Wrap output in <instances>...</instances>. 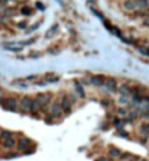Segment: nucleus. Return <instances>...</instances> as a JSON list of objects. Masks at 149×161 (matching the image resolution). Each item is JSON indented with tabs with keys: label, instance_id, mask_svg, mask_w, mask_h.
Returning <instances> with one entry per match:
<instances>
[{
	"label": "nucleus",
	"instance_id": "nucleus-2",
	"mask_svg": "<svg viewBox=\"0 0 149 161\" xmlns=\"http://www.w3.org/2000/svg\"><path fill=\"white\" fill-rule=\"evenodd\" d=\"M60 105H61V109H62V112L64 113H70L71 112V105H72V102H71V99L68 97V96H62V99H61V102H60Z\"/></svg>",
	"mask_w": 149,
	"mask_h": 161
},
{
	"label": "nucleus",
	"instance_id": "nucleus-28",
	"mask_svg": "<svg viewBox=\"0 0 149 161\" xmlns=\"http://www.w3.org/2000/svg\"><path fill=\"white\" fill-rule=\"evenodd\" d=\"M13 157H17V154H7L6 158H13Z\"/></svg>",
	"mask_w": 149,
	"mask_h": 161
},
{
	"label": "nucleus",
	"instance_id": "nucleus-14",
	"mask_svg": "<svg viewBox=\"0 0 149 161\" xmlns=\"http://www.w3.org/2000/svg\"><path fill=\"white\" fill-rule=\"evenodd\" d=\"M20 13H22V15H25V16H31V15L33 13V9H32V7L25 6V7H22V9H20Z\"/></svg>",
	"mask_w": 149,
	"mask_h": 161
},
{
	"label": "nucleus",
	"instance_id": "nucleus-9",
	"mask_svg": "<svg viewBox=\"0 0 149 161\" xmlns=\"http://www.w3.org/2000/svg\"><path fill=\"white\" fill-rule=\"evenodd\" d=\"M123 9H126V10H135L136 9V2L135 0H126V2H123Z\"/></svg>",
	"mask_w": 149,
	"mask_h": 161
},
{
	"label": "nucleus",
	"instance_id": "nucleus-19",
	"mask_svg": "<svg viewBox=\"0 0 149 161\" xmlns=\"http://www.w3.org/2000/svg\"><path fill=\"white\" fill-rule=\"evenodd\" d=\"M110 155H113V157H120L122 152L117 150V148H110Z\"/></svg>",
	"mask_w": 149,
	"mask_h": 161
},
{
	"label": "nucleus",
	"instance_id": "nucleus-21",
	"mask_svg": "<svg viewBox=\"0 0 149 161\" xmlns=\"http://www.w3.org/2000/svg\"><path fill=\"white\" fill-rule=\"evenodd\" d=\"M35 7H36L38 10H45V6L42 5L41 2H36V3H35Z\"/></svg>",
	"mask_w": 149,
	"mask_h": 161
},
{
	"label": "nucleus",
	"instance_id": "nucleus-15",
	"mask_svg": "<svg viewBox=\"0 0 149 161\" xmlns=\"http://www.w3.org/2000/svg\"><path fill=\"white\" fill-rule=\"evenodd\" d=\"M56 29H58V25H54V26H51V28H49V31H48V33H46L45 36H46V38H52V36L55 35Z\"/></svg>",
	"mask_w": 149,
	"mask_h": 161
},
{
	"label": "nucleus",
	"instance_id": "nucleus-12",
	"mask_svg": "<svg viewBox=\"0 0 149 161\" xmlns=\"http://www.w3.org/2000/svg\"><path fill=\"white\" fill-rule=\"evenodd\" d=\"M15 144H16V141L13 138H9V139H5V141H3V147H5V148H13Z\"/></svg>",
	"mask_w": 149,
	"mask_h": 161
},
{
	"label": "nucleus",
	"instance_id": "nucleus-23",
	"mask_svg": "<svg viewBox=\"0 0 149 161\" xmlns=\"http://www.w3.org/2000/svg\"><path fill=\"white\" fill-rule=\"evenodd\" d=\"M117 112H119V115H122V116H126V115H127V110H126V109H123V107H120Z\"/></svg>",
	"mask_w": 149,
	"mask_h": 161
},
{
	"label": "nucleus",
	"instance_id": "nucleus-3",
	"mask_svg": "<svg viewBox=\"0 0 149 161\" xmlns=\"http://www.w3.org/2000/svg\"><path fill=\"white\" fill-rule=\"evenodd\" d=\"M31 103H32V99L29 96H23L19 102V106H20L22 110H31Z\"/></svg>",
	"mask_w": 149,
	"mask_h": 161
},
{
	"label": "nucleus",
	"instance_id": "nucleus-24",
	"mask_svg": "<svg viewBox=\"0 0 149 161\" xmlns=\"http://www.w3.org/2000/svg\"><path fill=\"white\" fill-rule=\"evenodd\" d=\"M114 123H116V126H117V128H122L125 122H122V121H119V119H114Z\"/></svg>",
	"mask_w": 149,
	"mask_h": 161
},
{
	"label": "nucleus",
	"instance_id": "nucleus-8",
	"mask_svg": "<svg viewBox=\"0 0 149 161\" xmlns=\"http://www.w3.org/2000/svg\"><path fill=\"white\" fill-rule=\"evenodd\" d=\"M104 81H106V78L103 76H94V77L90 78V83L94 84V86H99V87L104 86Z\"/></svg>",
	"mask_w": 149,
	"mask_h": 161
},
{
	"label": "nucleus",
	"instance_id": "nucleus-20",
	"mask_svg": "<svg viewBox=\"0 0 149 161\" xmlns=\"http://www.w3.org/2000/svg\"><path fill=\"white\" fill-rule=\"evenodd\" d=\"M139 51H140L144 55L149 57V48H145V47H139Z\"/></svg>",
	"mask_w": 149,
	"mask_h": 161
},
{
	"label": "nucleus",
	"instance_id": "nucleus-22",
	"mask_svg": "<svg viewBox=\"0 0 149 161\" xmlns=\"http://www.w3.org/2000/svg\"><path fill=\"white\" fill-rule=\"evenodd\" d=\"M119 103H120V105H126V103H127V97H126V96H120Z\"/></svg>",
	"mask_w": 149,
	"mask_h": 161
},
{
	"label": "nucleus",
	"instance_id": "nucleus-10",
	"mask_svg": "<svg viewBox=\"0 0 149 161\" xmlns=\"http://www.w3.org/2000/svg\"><path fill=\"white\" fill-rule=\"evenodd\" d=\"M135 2H136V9H140V10L149 9V0H135Z\"/></svg>",
	"mask_w": 149,
	"mask_h": 161
},
{
	"label": "nucleus",
	"instance_id": "nucleus-7",
	"mask_svg": "<svg viewBox=\"0 0 149 161\" xmlns=\"http://www.w3.org/2000/svg\"><path fill=\"white\" fill-rule=\"evenodd\" d=\"M51 113H52V116H54V118H58L61 113H62V109H61L60 102L52 103V106H51Z\"/></svg>",
	"mask_w": 149,
	"mask_h": 161
},
{
	"label": "nucleus",
	"instance_id": "nucleus-6",
	"mask_svg": "<svg viewBox=\"0 0 149 161\" xmlns=\"http://www.w3.org/2000/svg\"><path fill=\"white\" fill-rule=\"evenodd\" d=\"M42 106H44L42 105V102L36 97V99H33L32 103H31V112H32V113H36V112H39L41 109H42Z\"/></svg>",
	"mask_w": 149,
	"mask_h": 161
},
{
	"label": "nucleus",
	"instance_id": "nucleus-5",
	"mask_svg": "<svg viewBox=\"0 0 149 161\" xmlns=\"http://www.w3.org/2000/svg\"><path fill=\"white\" fill-rule=\"evenodd\" d=\"M104 89H106V92H116V89H117L116 80L114 78H106Z\"/></svg>",
	"mask_w": 149,
	"mask_h": 161
},
{
	"label": "nucleus",
	"instance_id": "nucleus-31",
	"mask_svg": "<svg viewBox=\"0 0 149 161\" xmlns=\"http://www.w3.org/2000/svg\"><path fill=\"white\" fill-rule=\"evenodd\" d=\"M144 116H145V118H146V119H149V112H146V113H145Z\"/></svg>",
	"mask_w": 149,
	"mask_h": 161
},
{
	"label": "nucleus",
	"instance_id": "nucleus-33",
	"mask_svg": "<svg viewBox=\"0 0 149 161\" xmlns=\"http://www.w3.org/2000/svg\"><path fill=\"white\" fill-rule=\"evenodd\" d=\"M142 161H148V160H142Z\"/></svg>",
	"mask_w": 149,
	"mask_h": 161
},
{
	"label": "nucleus",
	"instance_id": "nucleus-32",
	"mask_svg": "<svg viewBox=\"0 0 149 161\" xmlns=\"http://www.w3.org/2000/svg\"><path fill=\"white\" fill-rule=\"evenodd\" d=\"M56 2H58V3H60V5H62V0H56Z\"/></svg>",
	"mask_w": 149,
	"mask_h": 161
},
{
	"label": "nucleus",
	"instance_id": "nucleus-4",
	"mask_svg": "<svg viewBox=\"0 0 149 161\" xmlns=\"http://www.w3.org/2000/svg\"><path fill=\"white\" fill-rule=\"evenodd\" d=\"M31 144H32L31 139L26 138V137H22V138L19 139V142H17V148H19L20 151H26V148H29Z\"/></svg>",
	"mask_w": 149,
	"mask_h": 161
},
{
	"label": "nucleus",
	"instance_id": "nucleus-13",
	"mask_svg": "<svg viewBox=\"0 0 149 161\" xmlns=\"http://www.w3.org/2000/svg\"><path fill=\"white\" fill-rule=\"evenodd\" d=\"M74 86H75V92L78 93V96H80V97H84V96H85V93H84V90H83V86L78 83V81H75V84H74Z\"/></svg>",
	"mask_w": 149,
	"mask_h": 161
},
{
	"label": "nucleus",
	"instance_id": "nucleus-18",
	"mask_svg": "<svg viewBox=\"0 0 149 161\" xmlns=\"http://www.w3.org/2000/svg\"><path fill=\"white\" fill-rule=\"evenodd\" d=\"M60 78L56 77V76H48L46 77V80H45V83H56Z\"/></svg>",
	"mask_w": 149,
	"mask_h": 161
},
{
	"label": "nucleus",
	"instance_id": "nucleus-26",
	"mask_svg": "<svg viewBox=\"0 0 149 161\" xmlns=\"http://www.w3.org/2000/svg\"><path fill=\"white\" fill-rule=\"evenodd\" d=\"M144 25H145V26H149V16H146V19H145Z\"/></svg>",
	"mask_w": 149,
	"mask_h": 161
},
{
	"label": "nucleus",
	"instance_id": "nucleus-29",
	"mask_svg": "<svg viewBox=\"0 0 149 161\" xmlns=\"http://www.w3.org/2000/svg\"><path fill=\"white\" fill-rule=\"evenodd\" d=\"M136 116V113H135V112H132V113H130V115H129V119H133V118Z\"/></svg>",
	"mask_w": 149,
	"mask_h": 161
},
{
	"label": "nucleus",
	"instance_id": "nucleus-25",
	"mask_svg": "<svg viewBox=\"0 0 149 161\" xmlns=\"http://www.w3.org/2000/svg\"><path fill=\"white\" fill-rule=\"evenodd\" d=\"M39 25H41V21H39L38 23H35V25H33V26H32V28H31V29H29V31L32 32V31H35V29H38V28H39Z\"/></svg>",
	"mask_w": 149,
	"mask_h": 161
},
{
	"label": "nucleus",
	"instance_id": "nucleus-27",
	"mask_svg": "<svg viewBox=\"0 0 149 161\" xmlns=\"http://www.w3.org/2000/svg\"><path fill=\"white\" fill-rule=\"evenodd\" d=\"M17 26H19V28H26V22H22V23H19V25H17Z\"/></svg>",
	"mask_w": 149,
	"mask_h": 161
},
{
	"label": "nucleus",
	"instance_id": "nucleus-16",
	"mask_svg": "<svg viewBox=\"0 0 149 161\" xmlns=\"http://www.w3.org/2000/svg\"><path fill=\"white\" fill-rule=\"evenodd\" d=\"M0 138L3 139V141H5V139L12 138V132L10 131H2V132H0Z\"/></svg>",
	"mask_w": 149,
	"mask_h": 161
},
{
	"label": "nucleus",
	"instance_id": "nucleus-30",
	"mask_svg": "<svg viewBox=\"0 0 149 161\" xmlns=\"http://www.w3.org/2000/svg\"><path fill=\"white\" fill-rule=\"evenodd\" d=\"M96 161H109V160H107V158H97Z\"/></svg>",
	"mask_w": 149,
	"mask_h": 161
},
{
	"label": "nucleus",
	"instance_id": "nucleus-1",
	"mask_svg": "<svg viewBox=\"0 0 149 161\" xmlns=\"http://www.w3.org/2000/svg\"><path fill=\"white\" fill-rule=\"evenodd\" d=\"M2 105L5 107L6 110H10V112H16L17 110V106H19V102H17L15 97H7L2 102Z\"/></svg>",
	"mask_w": 149,
	"mask_h": 161
},
{
	"label": "nucleus",
	"instance_id": "nucleus-17",
	"mask_svg": "<svg viewBox=\"0 0 149 161\" xmlns=\"http://www.w3.org/2000/svg\"><path fill=\"white\" fill-rule=\"evenodd\" d=\"M5 48H6V50H9V51H15V52H17V51L22 50V47H20V45H17V47H15V45H5Z\"/></svg>",
	"mask_w": 149,
	"mask_h": 161
},
{
	"label": "nucleus",
	"instance_id": "nucleus-11",
	"mask_svg": "<svg viewBox=\"0 0 149 161\" xmlns=\"http://www.w3.org/2000/svg\"><path fill=\"white\" fill-rule=\"evenodd\" d=\"M119 92H120L122 96H126V97H127V96L130 95V92H132V90H130V87H129L127 84H123V86L119 87Z\"/></svg>",
	"mask_w": 149,
	"mask_h": 161
}]
</instances>
